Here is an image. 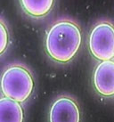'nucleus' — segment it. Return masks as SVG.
<instances>
[{
  "label": "nucleus",
  "instance_id": "9",
  "mask_svg": "<svg viewBox=\"0 0 114 122\" xmlns=\"http://www.w3.org/2000/svg\"><path fill=\"white\" fill-rule=\"evenodd\" d=\"M113 58H114V57H113Z\"/></svg>",
  "mask_w": 114,
  "mask_h": 122
},
{
  "label": "nucleus",
  "instance_id": "6",
  "mask_svg": "<svg viewBox=\"0 0 114 122\" xmlns=\"http://www.w3.org/2000/svg\"><path fill=\"white\" fill-rule=\"evenodd\" d=\"M23 119L21 102L5 96L0 98V122H23Z\"/></svg>",
  "mask_w": 114,
  "mask_h": 122
},
{
  "label": "nucleus",
  "instance_id": "3",
  "mask_svg": "<svg viewBox=\"0 0 114 122\" xmlns=\"http://www.w3.org/2000/svg\"><path fill=\"white\" fill-rule=\"evenodd\" d=\"M89 49L99 61H109L114 57V25L110 21H100L89 35Z\"/></svg>",
  "mask_w": 114,
  "mask_h": 122
},
{
  "label": "nucleus",
  "instance_id": "7",
  "mask_svg": "<svg viewBox=\"0 0 114 122\" xmlns=\"http://www.w3.org/2000/svg\"><path fill=\"white\" fill-rule=\"evenodd\" d=\"M20 3L27 14L34 18H41L50 13L54 0H20Z\"/></svg>",
  "mask_w": 114,
  "mask_h": 122
},
{
  "label": "nucleus",
  "instance_id": "4",
  "mask_svg": "<svg viewBox=\"0 0 114 122\" xmlns=\"http://www.w3.org/2000/svg\"><path fill=\"white\" fill-rule=\"evenodd\" d=\"M49 122H80V111L77 101L71 95L58 96L50 108Z\"/></svg>",
  "mask_w": 114,
  "mask_h": 122
},
{
  "label": "nucleus",
  "instance_id": "2",
  "mask_svg": "<svg viewBox=\"0 0 114 122\" xmlns=\"http://www.w3.org/2000/svg\"><path fill=\"white\" fill-rule=\"evenodd\" d=\"M0 88L5 97L19 102H25L33 91L32 74L23 65H11L5 70L1 76Z\"/></svg>",
  "mask_w": 114,
  "mask_h": 122
},
{
  "label": "nucleus",
  "instance_id": "1",
  "mask_svg": "<svg viewBox=\"0 0 114 122\" xmlns=\"http://www.w3.org/2000/svg\"><path fill=\"white\" fill-rule=\"evenodd\" d=\"M82 42L80 27L71 20H61L51 26L46 37V50L51 59L61 63L70 61Z\"/></svg>",
  "mask_w": 114,
  "mask_h": 122
},
{
  "label": "nucleus",
  "instance_id": "8",
  "mask_svg": "<svg viewBox=\"0 0 114 122\" xmlns=\"http://www.w3.org/2000/svg\"><path fill=\"white\" fill-rule=\"evenodd\" d=\"M9 44V34L5 24L0 20V55L3 54L6 50Z\"/></svg>",
  "mask_w": 114,
  "mask_h": 122
},
{
  "label": "nucleus",
  "instance_id": "5",
  "mask_svg": "<svg viewBox=\"0 0 114 122\" xmlns=\"http://www.w3.org/2000/svg\"><path fill=\"white\" fill-rule=\"evenodd\" d=\"M93 82L95 90L101 95L105 97L114 95V61H101L94 71Z\"/></svg>",
  "mask_w": 114,
  "mask_h": 122
}]
</instances>
